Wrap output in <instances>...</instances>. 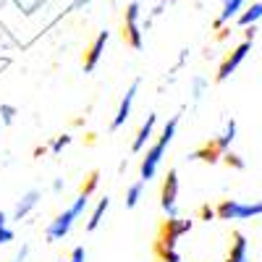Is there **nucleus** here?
<instances>
[{"label":"nucleus","mask_w":262,"mask_h":262,"mask_svg":"<svg viewBox=\"0 0 262 262\" xmlns=\"http://www.w3.org/2000/svg\"><path fill=\"white\" fill-rule=\"evenodd\" d=\"M97 179H100L97 173H92V176H90V181H86V189H84L81 194H76V200H74L69 207H66L60 215H55L53 221L48 223V228H45V238H48L50 244H55V242H63V238L71 233V228L76 226V221H79V217L84 215V210L90 207V194L95 191V186H97Z\"/></svg>","instance_id":"f257e3e1"},{"label":"nucleus","mask_w":262,"mask_h":262,"mask_svg":"<svg viewBox=\"0 0 262 262\" xmlns=\"http://www.w3.org/2000/svg\"><path fill=\"white\" fill-rule=\"evenodd\" d=\"M179 121H181V113H179V116H173V118H170V121L163 126V131H160V139L144 149V158H142V165H139V181L149 184L152 179L158 176L160 163H163L165 152H168V147H170L173 137H176V131H179Z\"/></svg>","instance_id":"f03ea898"},{"label":"nucleus","mask_w":262,"mask_h":262,"mask_svg":"<svg viewBox=\"0 0 262 262\" xmlns=\"http://www.w3.org/2000/svg\"><path fill=\"white\" fill-rule=\"evenodd\" d=\"M236 137H238V123L233 121V118H228L226 123H223V131L217 134L210 144H205L202 149H194L191 155H189V160H207V163H217L226 152L233 147V142H236Z\"/></svg>","instance_id":"7ed1b4c3"},{"label":"nucleus","mask_w":262,"mask_h":262,"mask_svg":"<svg viewBox=\"0 0 262 262\" xmlns=\"http://www.w3.org/2000/svg\"><path fill=\"white\" fill-rule=\"evenodd\" d=\"M217 221H254L262 217V200H223L215 207Z\"/></svg>","instance_id":"20e7f679"},{"label":"nucleus","mask_w":262,"mask_h":262,"mask_svg":"<svg viewBox=\"0 0 262 262\" xmlns=\"http://www.w3.org/2000/svg\"><path fill=\"white\" fill-rule=\"evenodd\" d=\"M191 228H194V221H191V217H179V215L168 217V221L163 223V228H160L158 249H176L179 238L186 236Z\"/></svg>","instance_id":"39448f33"},{"label":"nucleus","mask_w":262,"mask_h":262,"mask_svg":"<svg viewBox=\"0 0 262 262\" xmlns=\"http://www.w3.org/2000/svg\"><path fill=\"white\" fill-rule=\"evenodd\" d=\"M139 18H142V3L134 0V3L126 6V13H123V37H126V42L134 50H142V45H144V34H142Z\"/></svg>","instance_id":"423d86ee"},{"label":"nucleus","mask_w":262,"mask_h":262,"mask_svg":"<svg viewBox=\"0 0 262 262\" xmlns=\"http://www.w3.org/2000/svg\"><path fill=\"white\" fill-rule=\"evenodd\" d=\"M179 189H181L179 170L170 168L165 181H163V189H160V207H163V212L168 217H173V215H176V210H179Z\"/></svg>","instance_id":"0eeeda50"},{"label":"nucleus","mask_w":262,"mask_h":262,"mask_svg":"<svg viewBox=\"0 0 262 262\" xmlns=\"http://www.w3.org/2000/svg\"><path fill=\"white\" fill-rule=\"evenodd\" d=\"M252 53V42H242V45H238V48H233L228 55H226V60L221 63V69H217V81H228L236 71H238V66H242L244 60H247V55Z\"/></svg>","instance_id":"6e6552de"},{"label":"nucleus","mask_w":262,"mask_h":262,"mask_svg":"<svg viewBox=\"0 0 262 262\" xmlns=\"http://www.w3.org/2000/svg\"><path fill=\"white\" fill-rule=\"evenodd\" d=\"M139 79H134L131 81V86L126 90V95L121 97V102H118V111H116V116H113V123H111V131H118V128H123V123L131 118V107H134V100H137V92H139Z\"/></svg>","instance_id":"1a4fd4ad"},{"label":"nucleus","mask_w":262,"mask_h":262,"mask_svg":"<svg viewBox=\"0 0 262 262\" xmlns=\"http://www.w3.org/2000/svg\"><path fill=\"white\" fill-rule=\"evenodd\" d=\"M107 39H111V32H100L97 37H95V42L90 45V50L84 53V71L86 74H92L97 66H100V60H102V55H105V45H107Z\"/></svg>","instance_id":"9d476101"},{"label":"nucleus","mask_w":262,"mask_h":262,"mask_svg":"<svg viewBox=\"0 0 262 262\" xmlns=\"http://www.w3.org/2000/svg\"><path fill=\"white\" fill-rule=\"evenodd\" d=\"M39 200H42V191H39V189L24 191V194H21V200L16 202V207H13V221H24V217H29V215L37 210Z\"/></svg>","instance_id":"9b49d317"},{"label":"nucleus","mask_w":262,"mask_h":262,"mask_svg":"<svg viewBox=\"0 0 262 262\" xmlns=\"http://www.w3.org/2000/svg\"><path fill=\"white\" fill-rule=\"evenodd\" d=\"M244 6H247V0H223V8L215 18V29H223L226 24H231V21L244 11Z\"/></svg>","instance_id":"f8f14e48"},{"label":"nucleus","mask_w":262,"mask_h":262,"mask_svg":"<svg viewBox=\"0 0 262 262\" xmlns=\"http://www.w3.org/2000/svg\"><path fill=\"white\" fill-rule=\"evenodd\" d=\"M155 126H158V116H155V113H147V121H144L142 128L137 131L134 142H131V149H134V152L147 149V144H149V139H152V131H155Z\"/></svg>","instance_id":"ddd939ff"},{"label":"nucleus","mask_w":262,"mask_h":262,"mask_svg":"<svg viewBox=\"0 0 262 262\" xmlns=\"http://www.w3.org/2000/svg\"><path fill=\"white\" fill-rule=\"evenodd\" d=\"M226 262H249V242L242 231L233 233V242H231V252L226 257Z\"/></svg>","instance_id":"4468645a"},{"label":"nucleus","mask_w":262,"mask_h":262,"mask_svg":"<svg viewBox=\"0 0 262 262\" xmlns=\"http://www.w3.org/2000/svg\"><path fill=\"white\" fill-rule=\"evenodd\" d=\"M259 21H262V3H259V0H254L249 8H244L242 13L236 16V24L242 27V29H247V27H257Z\"/></svg>","instance_id":"2eb2a0df"},{"label":"nucleus","mask_w":262,"mask_h":262,"mask_svg":"<svg viewBox=\"0 0 262 262\" xmlns=\"http://www.w3.org/2000/svg\"><path fill=\"white\" fill-rule=\"evenodd\" d=\"M107 207H111V196H102V200H97V205H95V210H92V215H90V221H86V231H97V228H100Z\"/></svg>","instance_id":"dca6fc26"},{"label":"nucleus","mask_w":262,"mask_h":262,"mask_svg":"<svg viewBox=\"0 0 262 262\" xmlns=\"http://www.w3.org/2000/svg\"><path fill=\"white\" fill-rule=\"evenodd\" d=\"M142 194H144V181H137V184H131L128 189H126V207L128 210H134L137 205H139V200H142Z\"/></svg>","instance_id":"f3484780"},{"label":"nucleus","mask_w":262,"mask_h":262,"mask_svg":"<svg viewBox=\"0 0 262 262\" xmlns=\"http://www.w3.org/2000/svg\"><path fill=\"white\" fill-rule=\"evenodd\" d=\"M205 92H207V79L205 76H194L191 79V100L200 102L205 97Z\"/></svg>","instance_id":"a211bd4d"},{"label":"nucleus","mask_w":262,"mask_h":262,"mask_svg":"<svg viewBox=\"0 0 262 262\" xmlns=\"http://www.w3.org/2000/svg\"><path fill=\"white\" fill-rule=\"evenodd\" d=\"M71 139H74L71 134H60V137H55L53 144H50V152H53V155H60V152L71 144Z\"/></svg>","instance_id":"6ab92c4d"},{"label":"nucleus","mask_w":262,"mask_h":262,"mask_svg":"<svg viewBox=\"0 0 262 262\" xmlns=\"http://www.w3.org/2000/svg\"><path fill=\"white\" fill-rule=\"evenodd\" d=\"M223 160H226V163H228L231 168H236V170H244V168H247L244 158H242V155H236V152H231V149H228L226 155H223Z\"/></svg>","instance_id":"aec40b11"},{"label":"nucleus","mask_w":262,"mask_h":262,"mask_svg":"<svg viewBox=\"0 0 262 262\" xmlns=\"http://www.w3.org/2000/svg\"><path fill=\"white\" fill-rule=\"evenodd\" d=\"M0 118H3V123H6V126H11V123L16 121V107L3 102V105H0Z\"/></svg>","instance_id":"412c9836"},{"label":"nucleus","mask_w":262,"mask_h":262,"mask_svg":"<svg viewBox=\"0 0 262 262\" xmlns=\"http://www.w3.org/2000/svg\"><path fill=\"white\" fill-rule=\"evenodd\" d=\"M66 262H86V249H84V247H74L71 257L66 259Z\"/></svg>","instance_id":"4be33fe9"},{"label":"nucleus","mask_w":262,"mask_h":262,"mask_svg":"<svg viewBox=\"0 0 262 262\" xmlns=\"http://www.w3.org/2000/svg\"><path fill=\"white\" fill-rule=\"evenodd\" d=\"M13 242V231L8 228V226H3L0 228V247H6V244H11Z\"/></svg>","instance_id":"5701e85b"},{"label":"nucleus","mask_w":262,"mask_h":262,"mask_svg":"<svg viewBox=\"0 0 262 262\" xmlns=\"http://www.w3.org/2000/svg\"><path fill=\"white\" fill-rule=\"evenodd\" d=\"M200 215H202V221H212V217H215V207L205 205V207L200 210Z\"/></svg>","instance_id":"b1692460"},{"label":"nucleus","mask_w":262,"mask_h":262,"mask_svg":"<svg viewBox=\"0 0 262 262\" xmlns=\"http://www.w3.org/2000/svg\"><path fill=\"white\" fill-rule=\"evenodd\" d=\"M254 37H257V27H247L244 29V39L247 42H254Z\"/></svg>","instance_id":"393cba45"},{"label":"nucleus","mask_w":262,"mask_h":262,"mask_svg":"<svg viewBox=\"0 0 262 262\" xmlns=\"http://www.w3.org/2000/svg\"><path fill=\"white\" fill-rule=\"evenodd\" d=\"M27 254H29V247H21V249H18V254L13 257V262H24V259H27Z\"/></svg>","instance_id":"a878e982"},{"label":"nucleus","mask_w":262,"mask_h":262,"mask_svg":"<svg viewBox=\"0 0 262 262\" xmlns=\"http://www.w3.org/2000/svg\"><path fill=\"white\" fill-rule=\"evenodd\" d=\"M63 189H66V181H63V179H55V181H53V191H55V194H60Z\"/></svg>","instance_id":"bb28decb"},{"label":"nucleus","mask_w":262,"mask_h":262,"mask_svg":"<svg viewBox=\"0 0 262 262\" xmlns=\"http://www.w3.org/2000/svg\"><path fill=\"white\" fill-rule=\"evenodd\" d=\"M86 3H90V0H76V3L71 6V11H79V8H81V6H86Z\"/></svg>","instance_id":"cd10ccee"},{"label":"nucleus","mask_w":262,"mask_h":262,"mask_svg":"<svg viewBox=\"0 0 262 262\" xmlns=\"http://www.w3.org/2000/svg\"><path fill=\"white\" fill-rule=\"evenodd\" d=\"M6 223H8V215H6V212H3V210H0V228H3V226H6Z\"/></svg>","instance_id":"c85d7f7f"},{"label":"nucleus","mask_w":262,"mask_h":262,"mask_svg":"<svg viewBox=\"0 0 262 262\" xmlns=\"http://www.w3.org/2000/svg\"><path fill=\"white\" fill-rule=\"evenodd\" d=\"M163 3H173V0H163Z\"/></svg>","instance_id":"c756f323"},{"label":"nucleus","mask_w":262,"mask_h":262,"mask_svg":"<svg viewBox=\"0 0 262 262\" xmlns=\"http://www.w3.org/2000/svg\"><path fill=\"white\" fill-rule=\"evenodd\" d=\"M259 3H262V0H259Z\"/></svg>","instance_id":"7c9ffc66"},{"label":"nucleus","mask_w":262,"mask_h":262,"mask_svg":"<svg viewBox=\"0 0 262 262\" xmlns=\"http://www.w3.org/2000/svg\"><path fill=\"white\" fill-rule=\"evenodd\" d=\"M181 262H184V259H181Z\"/></svg>","instance_id":"2f4dec72"}]
</instances>
